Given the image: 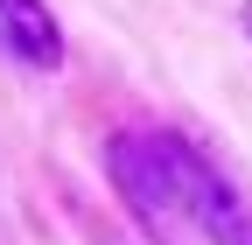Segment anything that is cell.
<instances>
[{"label":"cell","mask_w":252,"mask_h":245,"mask_svg":"<svg viewBox=\"0 0 252 245\" xmlns=\"http://www.w3.org/2000/svg\"><path fill=\"white\" fill-rule=\"evenodd\" d=\"M161 168H168V189H175V210H182L189 238H203V245H252V203L189 140L161 133Z\"/></svg>","instance_id":"cell-1"},{"label":"cell","mask_w":252,"mask_h":245,"mask_svg":"<svg viewBox=\"0 0 252 245\" xmlns=\"http://www.w3.org/2000/svg\"><path fill=\"white\" fill-rule=\"evenodd\" d=\"M0 56L21 70H56L63 63V28L42 0H0Z\"/></svg>","instance_id":"cell-2"},{"label":"cell","mask_w":252,"mask_h":245,"mask_svg":"<svg viewBox=\"0 0 252 245\" xmlns=\"http://www.w3.org/2000/svg\"><path fill=\"white\" fill-rule=\"evenodd\" d=\"M238 21H245V35H252V0H245V7H238Z\"/></svg>","instance_id":"cell-3"}]
</instances>
